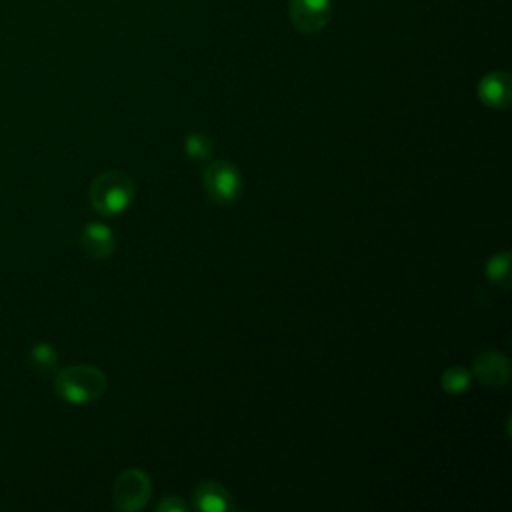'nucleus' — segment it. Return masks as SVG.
I'll return each instance as SVG.
<instances>
[{
	"instance_id": "obj_9",
	"label": "nucleus",
	"mask_w": 512,
	"mask_h": 512,
	"mask_svg": "<svg viewBox=\"0 0 512 512\" xmlns=\"http://www.w3.org/2000/svg\"><path fill=\"white\" fill-rule=\"evenodd\" d=\"M82 250L94 260H106L114 252V232L102 222H88L80 234Z\"/></svg>"
},
{
	"instance_id": "obj_4",
	"label": "nucleus",
	"mask_w": 512,
	"mask_h": 512,
	"mask_svg": "<svg viewBox=\"0 0 512 512\" xmlns=\"http://www.w3.org/2000/svg\"><path fill=\"white\" fill-rule=\"evenodd\" d=\"M152 496L150 476L140 468L124 470L112 484V500L118 510L136 512L146 506Z\"/></svg>"
},
{
	"instance_id": "obj_1",
	"label": "nucleus",
	"mask_w": 512,
	"mask_h": 512,
	"mask_svg": "<svg viewBox=\"0 0 512 512\" xmlns=\"http://www.w3.org/2000/svg\"><path fill=\"white\" fill-rule=\"evenodd\" d=\"M54 390L68 404H88L104 394L106 376L98 366L72 364L56 374Z\"/></svg>"
},
{
	"instance_id": "obj_8",
	"label": "nucleus",
	"mask_w": 512,
	"mask_h": 512,
	"mask_svg": "<svg viewBox=\"0 0 512 512\" xmlns=\"http://www.w3.org/2000/svg\"><path fill=\"white\" fill-rule=\"evenodd\" d=\"M194 506L202 512H228L234 510L230 492L216 480H202L192 492Z\"/></svg>"
},
{
	"instance_id": "obj_5",
	"label": "nucleus",
	"mask_w": 512,
	"mask_h": 512,
	"mask_svg": "<svg viewBox=\"0 0 512 512\" xmlns=\"http://www.w3.org/2000/svg\"><path fill=\"white\" fill-rule=\"evenodd\" d=\"M288 14L298 32L316 34L332 18V0H290Z\"/></svg>"
},
{
	"instance_id": "obj_7",
	"label": "nucleus",
	"mask_w": 512,
	"mask_h": 512,
	"mask_svg": "<svg viewBox=\"0 0 512 512\" xmlns=\"http://www.w3.org/2000/svg\"><path fill=\"white\" fill-rule=\"evenodd\" d=\"M478 98L488 106L502 110L510 104L512 100V78L504 70H494L488 72L480 82H478Z\"/></svg>"
},
{
	"instance_id": "obj_11",
	"label": "nucleus",
	"mask_w": 512,
	"mask_h": 512,
	"mask_svg": "<svg viewBox=\"0 0 512 512\" xmlns=\"http://www.w3.org/2000/svg\"><path fill=\"white\" fill-rule=\"evenodd\" d=\"M470 382H472V374L462 368V366H450L444 374H442V390L444 392H450V394H460V392H466L470 388Z\"/></svg>"
},
{
	"instance_id": "obj_3",
	"label": "nucleus",
	"mask_w": 512,
	"mask_h": 512,
	"mask_svg": "<svg viewBox=\"0 0 512 512\" xmlns=\"http://www.w3.org/2000/svg\"><path fill=\"white\" fill-rule=\"evenodd\" d=\"M208 198L220 206H228L238 200L242 190V178L238 168L228 160H214L206 166L202 176Z\"/></svg>"
},
{
	"instance_id": "obj_2",
	"label": "nucleus",
	"mask_w": 512,
	"mask_h": 512,
	"mask_svg": "<svg viewBox=\"0 0 512 512\" xmlns=\"http://www.w3.org/2000/svg\"><path fill=\"white\" fill-rule=\"evenodd\" d=\"M136 186L122 170H106L98 174L88 190L92 208L102 216L122 214L134 200Z\"/></svg>"
},
{
	"instance_id": "obj_13",
	"label": "nucleus",
	"mask_w": 512,
	"mask_h": 512,
	"mask_svg": "<svg viewBox=\"0 0 512 512\" xmlns=\"http://www.w3.org/2000/svg\"><path fill=\"white\" fill-rule=\"evenodd\" d=\"M30 364H32L36 370H40V372H48V370H52V368L58 364V354H56V350H54L50 344H46V342L36 344V346L30 350Z\"/></svg>"
},
{
	"instance_id": "obj_10",
	"label": "nucleus",
	"mask_w": 512,
	"mask_h": 512,
	"mask_svg": "<svg viewBox=\"0 0 512 512\" xmlns=\"http://www.w3.org/2000/svg\"><path fill=\"white\" fill-rule=\"evenodd\" d=\"M508 266H510V252L504 250L500 254H494L488 264H486V276L490 282H494L496 286L500 288H508L510 286V272H508Z\"/></svg>"
},
{
	"instance_id": "obj_12",
	"label": "nucleus",
	"mask_w": 512,
	"mask_h": 512,
	"mask_svg": "<svg viewBox=\"0 0 512 512\" xmlns=\"http://www.w3.org/2000/svg\"><path fill=\"white\" fill-rule=\"evenodd\" d=\"M212 138L208 134H202V132H192L186 136L184 140V152L186 156L190 158H196V160H206L210 158L212 154Z\"/></svg>"
},
{
	"instance_id": "obj_6",
	"label": "nucleus",
	"mask_w": 512,
	"mask_h": 512,
	"mask_svg": "<svg viewBox=\"0 0 512 512\" xmlns=\"http://www.w3.org/2000/svg\"><path fill=\"white\" fill-rule=\"evenodd\" d=\"M472 374L490 388H500L508 382L510 378V364L504 354L498 350H486L480 356H476L472 364Z\"/></svg>"
},
{
	"instance_id": "obj_14",
	"label": "nucleus",
	"mask_w": 512,
	"mask_h": 512,
	"mask_svg": "<svg viewBox=\"0 0 512 512\" xmlns=\"http://www.w3.org/2000/svg\"><path fill=\"white\" fill-rule=\"evenodd\" d=\"M156 510L158 512H186L188 504L184 500H180L178 496H166L162 502H158Z\"/></svg>"
}]
</instances>
